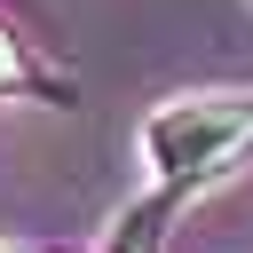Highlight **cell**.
Returning a JSON list of instances; mask_svg holds the SVG:
<instances>
[{
    "mask_svg": "<svg viewBox=\"0 0 253 253\" xmlns=\"http://www.w3.org/2000/svg\"><path fill=\"white\" fill-rule=\"evenodd\" d=\"M0 253H32V245H0Z\"/></svg>",
    "mask_w": 253,
    "mask_h": 253,
    "instance_id": "obj_3",
    "label": "cell"
},
{
    "mask_svg": "<svg viewBox=\"0 0 253 253\" xmlns=\"http://www.w3.org/2000/svg\"><path fill=\"white\" fill-rule=\"evenodd\" d=\"M16 79H24V63H16V47L0 40V87H16Z\"/></svg>",
    "mask_w": 253,
    "mask_h": 253,
    "instance_id": "obj_2",
    "label": "cell"
},
{
    "mask_svg": "<svg viewBox=\"0 0 253 253\" xmlns=\"http://www.w3.org/2000/svg\"><path fill=\"white\" fill-rule=\"evenodd\" d=\"M253 150V95H174L142 119V158L158 182L190 190Z\"/></svg>",
    "mask_w": 253,
    "mask_h": 253,
    "instance_id": "obj_1",
    "label": "cell"
}]
</instances>
